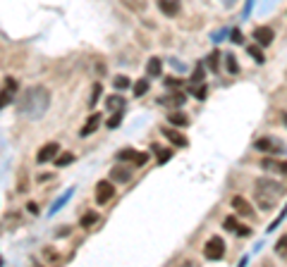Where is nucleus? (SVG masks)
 <instances>
[{
	"label": "nucleus",
	"mask_w": 287,
	"mask_h": 267,
	"mask_svg": "<svg viewBox=\"0 0 287 267\" xmlns=\"http://www.w3.org/2000/svg\"><path fill=\"white\" fill-rule=\"evenodd\" d=\"M246 53L252 55V57H254L256 62H264V60H266L264 53H261V45H249V50H246Z\"/></svg>",
	"instance_id": "obj_22"
},
{
	"label": "nucleus",
	"mask_w": 287,
	"mask_h": 267,
	"mask_svg": "<svg viewBox=\"0 0 287 267\" xmlns=\"http://www.w3.org/2000/svg\"><path fill=\"white\" fill-rule=\"evenodd\" d=\"M58 153H60V146H58L56 141H50V143H46V146H41V150L36 153V162H50L58 158Z\"/></svg>",
	"instance_id": "obj_3"
},
{
	"label": "nucleus",
	"mask_w": 287,
	"mask_h": 267,
	"mask_svg": "<svg viewBox=\"0 0 287 267\" xmlns=\"http://www.w3.org/2000/svg\"><path fill=\"white\" fill-rule=\"evenodd\" d=\"M208 64H210V69H218V53H210Z\"/></svg>",
	"instance_id": "obj_32"
},
{
	"label": "nucleus",
	"mask_w": 287,
	"mask_h": 267,
	"mask_svg": "<svg viewBox=\"0 0 287 267\" xmlns=\"http://www.w3.org/2000/svg\"><path fill=\"white\" fill-rule=\"evenodd\" d=\"M106 107H108L110 112H120V110L127 107V103H124V98L122 96H110L108 100H106Z\"/></svg>",
	"instance_id": "obj_17"
},
{
	"label": "nucleus",
	"mask_w": 287,
	"mask_h": 267,
	"mask_svg": "<svg viewBox=\"0 0 287 267\" xmlns=\"http://www.w3.org/2000/svg\"><path fill=\"white\" fill-rule=\"evenodd\" d=\"M242 41H244L242 31H240V29H234V31H232V43H242Z\"/></svg>",
	"instance_id": "obj_33"
},
{
	"label": "nucleus",
	"mask_w": 287,
	"mask_h": 267,
	"mask_svg": "<svg viewBox=\"0 0 287 267\" xmlns=\"http://www.w3.org/2000/svg\"><path fill=\"white\" fill-rule=\"evenodd\" d=\"M225 64H228V72H230V74H237V72H240V69H237V60H234V55H225Z\"/></svg>",
	"instance_id": "obj_24"
},
{
	"label": "nucleus",
	"mask_w": 287,
	"mask_h": 267,
	"mask_svg": "<svg viewBox=\"0 0 287 267\" xmlns=\"http://www.w3.org/2000/svg\"><path fill=\"white\" fill-rule=\"evenodd\" d=\"M282 122H285V127H287V112H282Z\"/></svg>",
	"instance_id": "obj_34"
},
{
	"label": "nucleus",
	"mask_w": 287,
	"mask_h": 267,
	"mask_svg": "<svg viewBox=\"0 0 287 267\" xmlns=\"http://www.w3.org/2000/svg\"><path fill=\"white\" fill-rule=\"evenodd\" d=\"M225 229H230V232H234V234H240V236H249V234H252V229H249V227H244V225H240L234 217H225Z\"/></svg>",
	"instance_id": "obj_14"
},
{
	"label": "nucleus",
	"mask_w": 287,
	"mask_h": 267,
	"mask_svg": "<svg viewBox=\"0 0 287 267\" xmlns=\"http://www.w3.org/2000/svg\"><path fill=\"white\" fill-rule=\"evenodd\" d=\"M273 29L270 26H256L254 29V38H256V43L261 45V48H266V45H270L273 43Z\"/></svg>",
	"instance_id": "obj_6"
},
{
	"label": "nucleus",
	"mask_w": 287,
	"mask_h": 267,
	"mask_svg": "<svg viewBox=\"0 0 287 267\" xmlns=\"http://www.w3.org/2000/svg\"><path fill=\"white\" fill-rule=\"evenodd\" d=\"M118 160L134 162L136 167H142V165H146L148 155H146V153H136V150H132V148H124V150H120V153H118Z\"/></svg>",
	"instance_id": "obj_4"
},
{
	"label": "nucleus",
	"mask_w": 287,
	"mask_h": 267,
	"mask_svg": "<svg viewBox=\"0 0 287 267\" xmlns=\"http://www.w3.org/2000/svg\"><path fill=\"white\" fill-rule=\"evenodd\" d=\"M261 167L268 172H278V174H287V162L282 160H273V158H264L261 160Z\"/></svg>",
	"instance_id": "obj_9"
},
{
	"label": "nucleus",
	"mask_w": 287,
	"mask_h": 267,
	"mask_svg": "<svg viewBox=\"0 0 287 267\" xmlns=\"http://www.w3.org/2000/svg\"><path fill=\"white\" fill-rule=\"evenodd\" d=\"M98 124H100V115H98V112H94V115H91V117L86 119V124L82 127L79 136H91V134H94V131L98 129Z\"/></svg>",
	"instance_id": "obj_15"
},
{
	"label": "nucleus",
	"mask_w": 287,
	"mask_h": 267,
	"mask_svg": "<svg viewBox=\"0 0 287 267\" xmlns=\"http://www.w3.org/2000/svg\"><path fill=\"white\" fill-rule=\"evenodd\" d=\"M160 105L182 107V105H184V93H182V91H175V93H170V96H163V98H160Z\"/></svg>",
	"instance_id": "obj_12"
},
{
	"label": "nucleus",
	"mask_w": 287,
	"mask_h": 267,
	"mask_svg": "<svg viewBox=\"0 0 287 267\" xmlns=\"http://www.w3.org/2000/svg\"><path fill=\"white\" fill-rule=\"evenodd\" d=\"M100 91H103V86H100V84H94V88H91V100H88V105H91V107H94L96 103H98Z\"/></svg>",
	"instance_id": "obj_23"
},
{
	"label": "nucleus",
	"mask_w": 287,
	"mask_h": 267,
	"mask_svg": "<svg viewBox=\"0 0 287 267\" xmlns=\"http://www.w3.org/2000/svg\"><path fill=\"white\" fill-rule=\"evenodd\" d=\"M232 208H234V213H240L242 217H254V210H252V205L246 203L242 196H234V198H232Z\"/></svg>",
	"instance_id": "obj_8"
},
{
	"label": "nucleus",
	"mask_w": 287,
	"mask_h": 267,
	"mask_svg": "<svg viewBox=\"0 0 287 267\" xmlns=\"http://www.w3.org/2000/svg\"><path fill=\"white\" fill-rule=\"evenodd\" d=\"M14 88H17V84L12 81V79H8V84H5V88L0 91V110L5 105H10L12 98H14Z\"/></svg>",
	"instance_id": "obj_10"
},
{
	"label": "nucleus",
	"mask_w": 287,
	"mask_h": 267,
	"mask_svg": "<svg viewBox=\"0 0 287 267\" xmlns=\"http://www.w3.org/2000/svg\"><path fill=\"white\" fill-rule=\"evenodd\" d=\"M154 150H156V155H158V162H160V165L172 158V150L170 148H158V146H154Z\"/></svg>",
	"instance_id": "obj_20"
},
{
	"label": "nucleus",
	"mask_w": 287,
	"mask_h": 267,
	"mask_svg": "<svg viewBox=\"0 0 287 267\" xmlns=\"http://www.w3.org/2000/svg\"><path fill=\"white\" fill-rule=\"evenodd\" d=\"M168 119H170L175 127H187V124H189V117H187V115H180V112H170Z\"/></svg>",
	"instance_id": "obj_19"
},
{
	"label": "nucleus",
	"mask_w": 287,
	"mask_h": 267,
	"mask_svg": "<svg viewBox=\"0 0 287 267\" xmlns=\"http://www.w3.org/2000/svg\"><path fill=\"white\" fill-rule=\"evenodd\" d=\"M115 196V186L112 182H98L96 184V203L98 205H106Z\"/></svg>",
	"instance_id": "obj_5"
},
{
	"label": "nucleus",
	"mask_w": 287,
	"mask_h": 267,
	"mask_svg": "<svg viewBox=\"0 0 287 267\" xmlns=\"http://www.w3.org/2000/svg\"><path fill=\"white\" fill-rule=\"evenodd\" d=\"M72 160H74V155H72V153H62V155L58 153L56 165H58V167H67V165H70V162H72Z\"/></svg>",
	"instance_id": "obj_21"
},
{
	"label": "nucleus",
	"mask_w": 287,
	"mask_h": 267,
	"mask_svg": "<svg viewBox=\"0 0 287 267\" xmlns=\"http://www.w3.org/2000/svg\"><path fill=\"white\" fill-rule=\"evenodd\" d=\"M282 143H278L273 139H258L256 141V150H266V153H280Z\"/></svg>",
	"instance_id": "obj_16"
},
{
	"label": "nucleus",
	"mask_w": 287,
	"mask_h": 267,
	"mask_svg": "<svg viewBox=\"0 0 287 267\" xmlns=\"http://www.w3.org/2000/svg\"><path fill=\"white\" fill-rule=\"evenodd\" d=\"M199 81H204V67H196V69H194V76H192V84H199Z\"/></svg>",
	"instance_id": "obj_31"
},
{
	"label": "nucleus",
	"mask_w": 287,
	"mask_h": 267,
	"mask_svg": "<svg viewBox=\"0 0 287 267\" xmlns=\"http://www.w3.org/2000/svg\"><path fill=\"white\" fill-rule=\"evenodd\" d=\"M225 256V241H222L220 236H213L206 241V246H204V258L206 260H220Z\"/></svg>",
	"instance_id": "obj_2"
},
{
	"label": "nucleus",
	"mask_w": 287,
	"mask_h": 267,
	"mask_svg": "<svg viewBox=\"0 0 287 267\" xmlns=\"http://www.w3.org/2000/svg\"><path fill=\"white\" fill-rule=\"evenodd\" d=\"M192 93H194V98L204 100V98H206V86H204V84H201V86H194V88H192Z\"/></svg>",
	"instance_id": "obj_30"
},
{
	"label": "nucleus",
	"mask_w": 287,
	"mask_h": 267,
	"mask_svg": "<svg viewBox=\"0 0 287 267\" xmlns=\"http://www.w3.org/2000/svg\"><path fill=\"white\" fill-rule=\"evenodd\" d=\"M158 7L163 14L168 17H177V12H180V0H158Z\"/></svg>",
	"instance_id": "obj_13"
},
{
	"label": "nucleus",
	"mask_w": 287,
	"mask_h": 267,
	"mask_svg": "<svg viewBox=\"0 0 287 267\" xmlns=\"http://www.w3.org/2000/svg\"><path fill=\"white\" fill-rule=\"evenodd\" d=\"M146 72H148V76H154V79L163 74V64H160V60H158V57H151L148 64H146Z\"/></svg>",
	"instance_id": "obj_18"
},
{
	"label": "nucleus",
	"mask_w": 287,
	"mask_h": 267,
	"mask_svg": "<svg viewBox=\"0 0 287 267\" xmlns=\"http://www.w3.org/2000/svg\"><path fill=\"white\" fill-rule=\"evenodd\" d=\"M110 179L112 182H130V179H132V170H130V167H127V165H124V167H120V165H118V167H112L110 170Z\"/></svg>",
	"instance_id": "obj_11"
},
{
	"label": "nucleus",
	"mask_w": 287,
	"mask_h": 267,
	"mask_svg": "<svg viewBox=\"0 0 287 267\" xmlns=\"http://www.w3.org/2000/svg\"><path fill=\"white\" fill-rule=\"evenodd\" d=\"M276 253H278V256H280V258H287V236H282V239L278 241Z\"/></svg>",
	"instance_id": "obj_27"
},
{
	"label": "nucleus",
	"mask_w": 287,
	"mask_h": 267,
	"mask_svg": "<svg viewBox=\"0 0 287 267\" xmlns=\"http://www.w3.org/2000/svg\"><path fill=\"white\" fill-rule=\"evenodd\" d=\"M163 136H166L172 146H177V148H187L189 141L184 134H180V131H175V129H163Z\"/></svg>",
	"instance_id": "obj_7"
},
{
	"label": "nucleus",
	"mask_w": 287,
	"mask_h": 267,
	"mask_svg": "<svg viewBox=\"0 0 287 267\" xmlns=\"http://www.w3.org/2000/svg\"><path fill=\"white\" fill-rule=\"evenodd\" d=\"M122 115H124V110H120V112H115V115H112V117L108 119V127H110V129L118 127V124H120V119H122Z\"/></svg>",
	"instance_id": "obj_29"
},
{
	"label": "nucleus",
	"mask_w": 287,
	"mask_h": 267,
	"mask_svg": "<svg viewBox=\"0 0 287 267\" xmlns=\"http://www.w3.org/2000/svg\"><path fill=\"white\" fill-rule=\"evenodd\" d=\"M96 222H98V215H96V213H88V215L82 217V227H84V229L91 227V225H96Z\"/></svg>",
	"instance_id": "obj_25"
},
{
	"label": "nucleus",
	"mask_w": 287,
	"mask_h": 267,
	"mask_svg": "<svg viewBox=\"0 0 287 267\" xmlns=\"http://www.w3.org/2000/svg\"><path fill=\"white\" fill-rule=\"evenodd\" d=\"M112 86H115L118 91H122V88H130V79H127V76H115Z\"/></svg>",
	"instance_id": "obj_28"
},
{
	"label": "nucleus",
	"mask_w": 287,
	"mask_h": 267,
	"mask_svg": "<svg viewBox=\"0 0 287 267\" xmlns=\"http://www.w3.org/2000/svg\"><path fill=\"white\" fill-rule=\"evenodd\" d=\"M280 193H282V189L278 184L268 182V179H258L256 182V201H258V205L264 210H273V203H276V198Z\"/></svg>",
	"instance_id": "obj_1"
},
{
	"label": "nucleus",
	"mask_w": 287,
	"mask_h": 267,
	"mask_svg": "<svg viewBox=\"0 0 287 267\" xmlns=\"http://www.w3.org/2000/svg\"><path fill=\"white\" fill-rule=\"evenodd\" d=\"M144 93H148V81H136L134 84V96H144Z\"/></svg>",
	"instance_id": "obj_26"
}]
</instances>
